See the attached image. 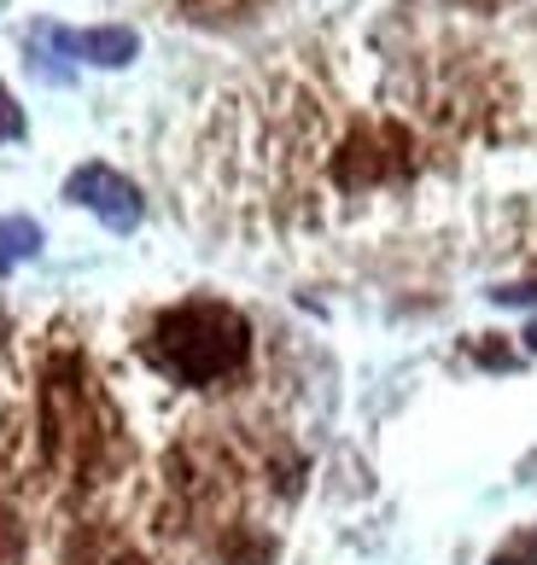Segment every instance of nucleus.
<instances>
[{"mask_svg":"<svg viewBox=\"0 0 537 565\" xmlns=\"http://www.w3.org/2000/svg\"><path fill=\"white\" fill-rule=\"evenodd\" d=\"M41 455L71 490H88L117 460V414L76 350H59L41 373Z\"/></svg>","mask_w":537,"mask_h":565,"instance_id":"obj_1","label":"nucleus"},{"mask_svg":"<svg viewBox=\"0 0 537 565\" xmlns=\"http://www.w3.org/2000/svg\"><path fill=\"white\" fill-rule=\"evenodd\" d=\"M65 53H82L88 65H129V58L140 53V41H135V30H82V35H65V30H48Z\"/></svg>","mask_w":537,"mask_h":565,"instance_id":"obj_5","label":"nucleus"},{"mask_svg":"<svg viewBox=\"0 0 537 565\" xmlns=\"http://www.w3.org/2000/svg\"><path fill=\"white\" fill-rule=\"evenodd\" d=\"M497 303H537V286H503V291H491Z\"/></svg>","mask_w":537,"mask_h":565,"instance_id":"obj_13","label":"nucleus"},{"mask_svg":"<svg viewBox=\"0 0 537 565\" xmlns=\"http://www.w3.org/2000/svg\"><path fill=\"white\" fill-rule=\"evenodd\" d=\"M0 565H24V525L7 501H0Z\"/></svg>","mask_w":537,"mask_h":565,"instance_id":"obj_10","label":"nucleus"},{"mask_svg":"<svg viewBox=\"0 0 537 565\" xmlns=\"http://www.w3.org/2000/svg\"><path fill=\"white\" fill-rule=\"evenodd\" d=\"M71 565H152V559L140 554L135 542H123L117 531L88 525V531H76V542H71Z\"/></svg>","mask_w":537,"mask_h":565,"instance_id":"obj_6","label":"nucleus"},{"mask_svg":"<svg viewBox=\"0 0 537 565\" xmlns=\"http://www.w3.org/2000/svg\"><path fill=\"white\" fill-rule=\"evenodd\" d=\"M491 565H537V531H514L497 554H491Z\"/></svg>","mask_w":537,"mask_h":565,"instance_id":"obj_11","label":"nucleus"},{"mask_svg":"<svg viewBox=\"0 0 537 565\" xmlns=\"http://www.w3.org/2000/svg\"><path fill=\"white\" fill-rule=\"evenodd\" d=\"M456 7H473V12H497V7H508V0H456Z\"/></svg>","mask_w":537,"mask_h":565,"instance_id":"obj_14","label":"nucleus"},{"mask_svg":"<svg viewBox=\"0 0 537 565\" xmlns=\"http://www.w3.org/2000/svg\"><path fill=\"white\" fill-rule=\"evenodd\" d=\"M65 199L82 204V211H94L112 234H129V227L140 222V211H147L140 186L129 175H117L112 163H82V170L65 181Z\"/></svg>","mask_w":537,"mask_h":565,"instance_id":"obj_4","label":"nucleus"},{"mask_svg":"<svg viewBox=\"0 0 537 565\" xmlns=\"http://www.w3.org/2000/svg\"><path fill=\"white\" fill-rule=\"evenodd\" d=\"M526 350H537V327H526Z\"/></svg>","mask_w":537,"mask_h":565,"instance_id":"obj_15","label":"nucleus"},{"mask_svg":"<svg viewBox=\"0 0 537 565\" xmlns=\"http://www.w3.org/2000/svg\"><path fill=\"white\" fill-rule=\"evenodd\" d=\"M263 0H181V12L199 18V24H234V18L257 12Z\"/></svg>","mask_w":537,"mask_h":565,"instance_id":"obj_9","label":"nucleus"},{"mask_svg":"<svg viewBox=\"0 0 537 565\" xmlns=\"http://www.w3.org/2000/svg\"><path fill=\"white\" fill-rule=\"evenodd\" d=\"M140 355L164 380H176L188 391H211V385H229L252 362V321L222 298H188L152 316Z\"/></svg>","mask_w":537,"mask_h":565,"instance_id":"obj_2","label":"nucleus"},{"mask_svg":"<svg viewBox=\"0 0 537 565\" xmlns=\"http://www.w3.org/2000/svg\"><path fill=\"white\" fill-rule=\"evenodd\" d=\"M41 250V227L30 216H0V275H12L18 263H30Z\"/></svg>","mask_w":537,"mask_h":565,"instance_id":"obj_8","label":"nucleus"},{"mask_svg":"<svg viewBox=\"0 0 537 565\" xmlns=\"http://www.w3.org/2000/svg\"><path fill=\"white\" fill-rule=\"evenodd\" d=\"M217 554H222V565H275V536L252 531V525H222Z\"/></svg>","mask_w":537,"mask_h":565,"instance_id":"obj_7","label":"nucleus"},{"mask_svg":"<svg viewBox=\"0 0 537 565\" xmlns=\"http://www.w3.org/2000/svg\"><path fill=\"white\" fill-rule=\"evenodd\" d=\"M421 170V140L403 122H357L327 158V181L339 193H375V186L409 181Z\"/></svg>","mask_w":537,"mask_h":565,"instance_id":"obj_3","label":"nucleus"},{"mask_svg":"<svg viewBox=\"0 0 537 565\" xmlns=\"http://www.w3.org/2000/svg\"><path fill=\"white\" fill-rule=\"evenodd\" d=\"M0 135H7V140L24 135V117H18V106H12V94H7V88H0Z\"/></svg>","mask_w":537,"mask_h":565,"instance_id":"obj_12","label":"nucleus"}]
</instances>
